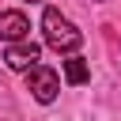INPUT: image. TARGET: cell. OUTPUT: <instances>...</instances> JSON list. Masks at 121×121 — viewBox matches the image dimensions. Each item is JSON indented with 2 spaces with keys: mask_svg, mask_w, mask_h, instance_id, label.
Instances as JSON below:
<instances>
[{
  "mask_svg": "<svg viewBox=\"0 0 121 121\" xmlns=\"http://www.w3.org/2000/svg\"><path fill=\"white\" fill-rule=\"evenodd\" d=\"M30 4H45V0H30Z\"/></svg>",
  "mask_w": 121,
  "mask_h": 121,
  "instance_id": "cell-6",
  "label": "cell"
},
{
  "mask_svg": "<svg viewBox=\"0 0 121 121\" xmlns=\"http://www.w3.org/2000/svg\"><path fill=\"white\" fill-rule=\"evenodd\" d=\"M0 42L8 45H19V42H30V19L23 11H0Z\"/></svg>",
  "mask_w": 121,
  "mask_h": 121,
  "instance_id": "cell-4",
  "label": "cell"
},
{
  "mask_svg": "<svg viewBox=\"0 0 121 121\" xmlns=\"http://www.w3.org/2000/svg\"><path fill=\"white\" fill-rule=\"evenodd\" d=\"M38 57H42V45L38 42H19V45H8L4 49V64L11 72H34L38 68Z\"/></svg>",
  "mask_w": 121,
  "mask_h": 121,
  "instance_id": "cell-3",
  "label": "cell"
},
{
  "mask_svg": "<svg viewBox=\"0 0 121 121\" xmlns=\"http://www.w3.org/2000/svg\"><path fill=\"white\" fill-rule=\"evenodd\" d=\"M26 91L34 95V102L49 106V102L60 95V76H57L49 64H38L34 72H26Z\"/></svg>",
  "mask_w": 121,
  "mask_h": 121,
  "instance_id": "cell-2",
  "label": "cell"
},
{
  "mask_svg": "<svg viewBox=\"0 0 121 121\" xmlns=\"http://www.w3.org/2000/svg\"><path fill=\"white\" fill-rule=\"evenodd\" d=\"M87 79H91V64H87L83 57H68V60H64V83L79 87V83H87Z\"/></svg>",
  "mask_w": 121,
  "mask_h": 121,
  "instance_id": "cell-5",
  "label": "cell"
},
{
  "mask_svg": "<svg viewBox=\"0 0 121 121\" xmlns=\"http://www.w3.org/2000/svg\"><path fill=\"white\" fill-rule=\"evenodd\" d=\"M42 34H45V45L57 49V53H76L83 45V30L68 15H60L57 8H45L42 11Z\"/></svg>",
  "mask_w": 121,
  "mask_h": 121,
  "instance_id": "cell-1",
  "label": "cell"
},
{
  "mask_svg": "<svg viewBox=\"0 0 121 121\" xmlns=\"http://www.w3.org/2000/svg\"><path fill=\"white\" fill-rule=\"evenodd\" d=\"M95 4H102V0H95Z\"/></svg>",
  "mask_w": 121,
  "mask_h": 121,
  "instance_id": "cell-7",
  "label": "cell"
}]
</instances>
